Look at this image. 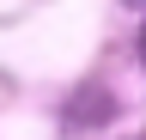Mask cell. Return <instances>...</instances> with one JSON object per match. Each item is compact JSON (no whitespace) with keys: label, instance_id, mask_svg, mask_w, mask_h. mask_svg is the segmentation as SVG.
<instances>
[{"label":"cell","instance_id":"obj_1","mask_svg":"<svg viewBox=\"0 0 146 140\" xmlns=\"http://www.w3.org/2000/svg\"><path fill=\"white\" fill-rule=\"evenodd\" d=\"M104 110H110V98H104V92H91V98L79 104V110H67V122H73V128H79V122H98Z\"/></svg>","mask_w":146,"mask_h":140},{"label":"cell","instance_id":"obj_2","mask_svg":"<svg viewBox=\"0 0 146 140\" xmlns=\"http://www.w3.org/2000/svg\"><path fill=\"white\" fill-rule=\"evenodd\" d=\"M140 61H146V31H140Z\"/></svg>","mask_w":146,"mask_h":140},{"label":"cell","instance_id":"obj_3","mask_svg":"<svg viewBox=\"0 0 146 140\" xmlns=\"http://www.w3.org/2000/svg\"><path fill=\"white\" fill-rule=\"evenodd\" d=\"M128 6H146V0H128Z\"/></svg>","mask_w":146,"mask_h":140}]
</instances>
